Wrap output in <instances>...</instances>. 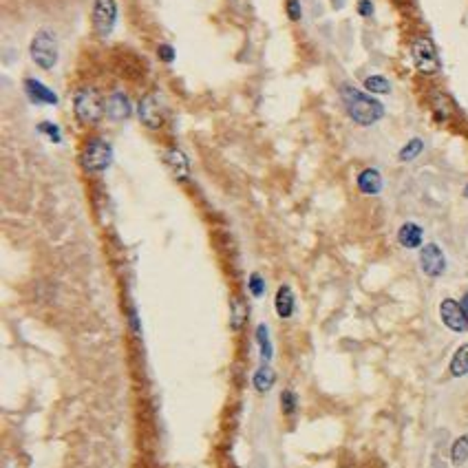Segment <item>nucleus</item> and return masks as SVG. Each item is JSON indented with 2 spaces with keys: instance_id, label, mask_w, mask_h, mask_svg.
<instances>
[{
  "instance_id": "nucleus-25",
  "label": "nucleus",
  "mask_w": 468,
  "mask_h": 468,
  "mask_svg": "<svg viewBox=\"0 0 468 468\" xmlns=\"http://www.w3.org/2000/svg\"><path fill=\"white\" fill-rule=\"evenodd\" d=\"M38 131H40V133H47V135H49V139H51V141H56V144H58V141L62 139V135H60V129H58L56 124H51V122H45V124H40V126H38Z\"/></svg>"
},
{
  "instance_id": "nucleus-21",
  "label": "nucleus",
  "mask_w": 468,
  "mask_h": 468,
  "mask_svg": "<svg viewBox=\"0 0 468 468\" xmlns=\"http://www.w3.org/2000/svg\"><path fill=\"white\" fill-rule=\"evenodd\" d=\"M365 88H367V91H371V93H389L391 84L382 76H371V78L365 80Z\"/></svg>"
},
{
  "instance_id": "nucleus-4",
  "label": "nucleus",
  "mask_w": 468,
  "mask_h": 468,
  "mask_svg": "<svg viewBox=\"0 0 468 468\" xmlns=\"http://www.w3.org/2000/svg\"><path fill=\"white\" fill-rule=\"evenodd\" d=\"M113 159V151L111 146L106 144L102 137H93L84 144V151H82V166L84 170L88 172H100V170H106Z\"/></svg>"
},
{
  "instance_id": "nucleus-28",
  "label": "nucleus",
  "mask_w": 468,
  "mask_h": 468,
  "mask_svg": "<svg viewBox=\"0 0 468 468\" xmlns=\"http://www.w3.org/2000/svg\"><path fill=\"white\" fill-rule=\"evenodd\" d=\"M358 13L365 16V18L373 16V5L369 3V0H360V3H358Z\"/></svg>"
},
{
  "instance_id": "nucleus-22",
  "label": "nucleus",
  "mask_w": 468,
  "mask_h": 468,
  "mask_svg": "<svg viewBox=\"0 0 468 468\" xmlns=\"http://www.w3.org/2000/svg\"><path fill=\"white\" fill-rule=\"evenodd\" d=\"M422 148H424V141L422 139H411L406 146L400 151V161H411V159H416L420 153H422Z\"/></svg>"
},
{
  "instance_id": "nucleus-2",
  "label": "nucleus",
  "mask_w": 468,
  "mask_h": 468,
  "mask_svg": "<svg viewBox=\"0 0 468 468\" xmlns=\"http://www.w3.org/2000/svg\"><path fill=\"white\" fill-rule=\"evenodd\" d=\"M74 111L82 124H95V122H100L102 113H106V104H104L100 91H95V88H91V86H84L74 98Z\"/></svg>"
},
{
  "instance_id": "nucleus-16",
  "label": "nucleus",
  "mask_w": 468,
  "mask_h": 468,
  "mask_svg": "<svg viewBox=\"0 0 468 468\" xmlns=\"http://www.w3.org/2000/svg\"><path fill=\"white\" fill-rule=\"evenodd\" d=\"M274 382H276V373H274V369L269 367V365H263V367L255 373V378H252V385H255V389H257L259 393H267L269 389L274 387Z\"/></svg>"
},
{
  "instance_id": "nucleus-8",
  "label": "nucleus",
  "mask_w": 468,
  "mask_h": 468,
  "mask_svg": "<svg viewBox=\"0 0 468 468\" xmlns=\"http://www.w3.org/2000/svg\"><path fill=\"white\" fill-rule=\"evenodd\" d=\"M440 316H442V322L453 332H466L468 329V320L464 316V310L462 305L453 298H446L442 300L440 305Z\"/></svg>"
},
{
  "instance_id": "nucleus-30",
  "label": "nucleus",
  "mask_w": 468,
  "mask_h": 468,
  "mask_svg": "<svg viewBox=\"0 0 468 468\" xmlns=\"http://www.w3.org/2000/svg\"><path fill=\"white\" fill-rule=\"evenodd\" d=\"M466 197H468V186H466Z\"/></svg>"
},
{
  "instance_id": "nucleus-23",
  "label": "nucleus",
  "mask_w": 468,
  "mask_h": 468,
  "mask_svg": "<svg viewBox=\"0 0 468 468\" xmlns=\"http://www.w3.org/2000/svg\"><path fill=\"white\" fill-rule=\"evenodd\" d=\"M296 404H298L296 393H292V391H283L281 393V406H283L285 416H292V413L296 411Z\"/></svg>"
},
{
  "instance_id": "nucleus-3",
  "label": "nucleus",
  "mask_w": 468,
  "mask_h": 468,
  "mask_svg": "<svg viewBox=\"0 0 468 468\" xmlns=\"http://www.w3.org/2000/svg\"><path fill=\"white\" fill-rule=\"evenodd\" d=\"M29 56L31 60L45 71H51L58 62V40L49 29H42L33 35L29 45Z\"/></svg>"
},
{
  "instance_id": "nucleus-20",
  "label": "nucleus",
  "mask_w": 468,
  "mask_h": 468,
  "mask_svg": "<svg viewBox=\"0 0 468 468\" xmlns=\"http://www.w3.org/2000/svg\"><path fill=\"white\" fill-rule=\"evenodd\" d=\"M257 340H259V347H261V358H263V363L267 365L269 358H272V343H269V336H267V327L265 325L257 327Z\"/></svg>"
},
{
  "instance_id": "nucleus-26",
  "label": "nucleus",
  "mask_w": 468,
  "mask_h": 468,
  "mask_svg": "<svg viewBox=\"0 0 468 468\" xmlns=\"http://www.w3.org/2000/svg\"><path fill=\"white\" fill-rule=\"evenodd\" d=\"M157 56H159V60H164V62H172L175 60V49L170 45H161L157 49Z\"/></svg>"
},
{
  "instance_id": "nucleus-12",
  "label": "nucleus",
  "mask_w": 468,
  "mask_h": 468,
  "mask_svg": "<svg viewBox=\"0 0 468 468\" xmlns=\"http://www.w3.org/2000/svg\"><path fill=\"white\" fill-rule=\"evenodd\" d=\"M166 166L170 168V172L177 179H188L190 175V164H188V157L179 151V148H170L166 153Z\"/></svg>"
},
{
  "instance_id": "nucleus-15",
  "label": "nucleus",
  "mask_w": 468,
  "mask_h": 468,
  "mask_svg": "<svg viewBox=\"0 0 468 468\" xmlns=\"http://www.w3.org/2000/svg\"><path fill=\"white\" fill-rule=\"evenodd\" d=\"M422 228L418 223H404L398 232V241L402 247L413 250V247H420L422 245Z\"/></svg>"
},
{
  "instance_id": "nucleus-7",
  "label": "nucleus",
  "mask_w": 468,
  "mask_h": 468,
  "mask_svg": "<svg viewBox=\"0 0 468 468\" xmlns=\"http://www.w3.org/2000/svg\"><path fill=\"white\" fill-rule=\"evenodd\" d=\"M420 267H422V272L426 274V276H440V274H444V269H446V257H444V252L440 250V245H435V243H426L424 247H422V252H420Z\"/></svg>"
},
{
  "instance_id": "nucleus-29",
  "label": "nucleus",
  "mask_w": 468,
  "mask_h": 468,
  "mask_svg": "<svg viewBox=\"0 0 468 468\" xmlns=\"http://www.w3.org/2000/svg\"><path fill=\"white\" fill-rule=\"evenodd\" d=\"M460 305H462V310H464V316H466V320H468V294H466V296L462 298V303H460Z\"/></svg>"
},
{
  "instance_id": "nucleus-5",
  "label": "nucleus",
  "mask_w": 468,
  "mask_h": 468,
  "mask_svg": "<svg viewBox=\"0 0 468 468\" xmlns=\"http://www.w3.org/2000/svg\"><path fill=\"white\" fill-rule=\"evenodd\" d=\"M117 23V3L115 0H95L93 5V29L100 38H109Z\"/></svg>"
},
{
  "instance_id": "nucleus-17",
  "label": "nucleus",
  "mask_w": 468,
  "mask_h": 468,
  "mask_svg": "<svg viewBox=\"0 0 468 468\" xmlns=\"http://www.w3.org/2000/svg\"><path fill=\"white\" fill-rule=\"evenodd\" d=\"M230 322H232V327L234 329H241L243 325H245V318H247V310H245V303L237 296V298H232V303H230Z\"/></svg>"
},
{
  "instance_id": "nucleus-19",
  "label": "nucleus",
  "mask_w": 468,
  "mask_h": 468,
  "mask_svg": "<svg viewBox=\"0 0 468 468\" xmlns=\"http://www.w3.org/2000/svg\"><path fill=\"white\" fill-rule=\"evenodd\" d=\"M468 460V435H462L453 442V448H451V462L455 466H462L466 464Z\"/></svg>"
},
{
  "instance_id": "nucleus-13",
  "label": "nucleus",
  "mask_w": 468,
  "mask_h": 468,
  "mask_svg": "<svg viewBox=\"0 0 468 468\" xmlns=\"http://www.w3.org/2000/svg\"><path fill=\"white\" fill-rule=\"evenodd\" d=\"M358 188L365 194H378L382 190V177L375 168H367L358 175Z\"/></svg>"
},
{
  "instance_id": "nucleus-6",
  "label": "nucleus",
  "mask_w": 468,
  "mask_h": 468,
  "mask_svg": "<svg viewBox=\"0 0 468 468\" xmlns=\"http://www.w3.org/2000/svg\"><path fill=\"white\" fill-rule=\"evenodd\" d=\"M411 56H413V62H416L418 71H422V74H435V71L440 69V58H438L435 45L428 38H418L416 42H413Z\"/></svg>"
},
{
  "instance_id": "nucleus-9",
  "label": "nucleus",
  "mask_w": 468,
  "mask_h": 468,
  "mask_svg": "<svg viewBox=\"0 0 468 468\" xmlns=\"http://www.w3.org/2000/svg\"><path fill=\"white\" fill-rule=\"evenodd\" d=\"M137 115L141 119L144 126H148V129H159L161 124H164V113H161V104L155 95H144L139 106H137Z\"/></svg>"
},
{
  "instance_id": "nucleus-18",
  "label": "nucleus",
  "mask_w": 468,
  "mask_h": 468,
  "mask_svg": "<svg viewBox=\"0 0 468 468\" xmlns=\"http://www.w3.org/2000/svg\"><path fill=\"white\" fill-rule=\"evenodd\" d=\"M451 373H453L455 378H462V375L468 373V343L462 345V347L455 351V356H453V360H451Z\"/></svg>"
},
{
  "instance_id": "nucleus-27",
  "label": "nucleus",
  "mask_w": 468,
  "mask_h": 468,
  "mask_svg": "<svg viewBox=\"0 0 468 468\" xmlns=\"http://www.w3.org/2000/svg\"><path fill=\"white\" fill-rule=\"evenodd\" d=\"M287 16H290L292 21H298V18H300V5H298V0H287Z\"/></svg>"
},
{
  "instance_id": "nucleus-24",
  "label": "nucleus",
  "mask_w": 468,
  "mask_h": 468,
  "mask_svg": "<svg viewBox=\"0 0 468 468\" xmlns=\"http://www.w3.org/2000/svg\"><path fill=\"white\" fill-rule=\"evenodd\" d=\"M247 287H250L252 296H257V298L263 296V292H265V281H263V276H261V274H250Z\"/></svg>"
},
{
  "instance_id": "nucleus-1",
  "label": "nucleus",
  "mask_w": 468,
  "mask_h": 468,
  "mask_svg": "<svg viewBox=\"0 0 468 468\" xmlns=\"http://www.w3.org/2000/svg\"><path fill=\"white\" fill-rule=\"evenodd\" d=\"M343 100L349 117L360 126H371L385 115V106L380 102L363 91H356L351 86H343Z\"/></svg>"
},
{
  "instance_id": "nucleus-14",
  "label": "nucleus",
  "mask_w": 468,
  "mask_h": 468,
  "mask_svg": "<svg viewBox=\"0 0 468 468\" xmlns=\"http://www.w3.org/2000/svg\"><path fill=\"white\" fill-rule=\"evenodd\" d=\"M274 308H276V314L281 318H290L294 314V292H292V287H287V285L279 287L276 298H274Z\"/></svg>"
},
{
  "instance_id": "nucleus-10",
  "label": "nucleus",
  "mask_w": 468,
  "mask_h": 468,
  "mask_svg": "<svg viewBox=\"0 0 468 468\" xmlns=\"http://www.w3.org/2000/svg\"><path fill=\"white\" fill-rule=\"evenodd\" d=\"M25 93L27 98L33 102V104H58V95L51 91L49 86H45L40 80H33V78H27L25 80Z\"/></svg>"
},
{
  "instance_id": "nucleus-11",
  "label": "nucleus",
  "mask_w": 468,
  "mask_h": 468,
  "mask_svg": "<svg viewBox=\"0 0 468 468\" xmlns=\"http://www.w3.org/2000/svg\"><path fill=\"white\" fill-rule=\"evenodd\" d=\"M106 115H109L113 122H124L131 115V102L124 93H113L109 100H106Z\"/></svg>"
}]
</instances>
